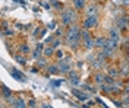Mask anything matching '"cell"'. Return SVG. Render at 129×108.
<instances>
[{"instance_id":"obj_29","label":"cell","mask_w":129,"mask_h":108,"mask_svg":"<svg viewBox=\"0 0 129 108\" xmlns=\"http://www.w3.org/2000/svg\"><path fill=\"white\" fill-rule=\"evenodd\" d=\"M114 105H117V107H122V102H120V101H114Z\"/></svg>"},{"instance_id":"obj_13","label":"cell","mask_w":129,"mask_h":108,"mask_svg":"<svg viewBox=\"0 0 129 108\" xmlns=\"http://www.w3.org/2000/svg\"><path fill=\"white\" fill-rule=\"evenodd\" d=\"M72 93L79 101H87V99H88V95H87V93H84V92H79L78 89H72Z\"/></svg>"},{"instance_id":"obj_10","label":"cell","mask_w":129,"mask_h":108,"mask_svg":"<svg viewBox=\"0 0 129 108\" xmlns=\"http://www.w3.org/2000/svg\"><path fill=\"white\" fill-rule=\"evenodd\" d=\"M69 82L72 83V85H75V86L81 85V80H79V77H78L76 72H69Z\"/></svg>"},{"instance_id":"obj_25","label":"cell","mask_w":129,"mask_h":108,"mask_svg":"<svg viewBox=\"0 0 129 108\" xmlns=\"http://www.w3.org/2000/svg\"><path fill=\"white\" fill-rule=\"evenodd\" d=\"M37 104H35V99H31L29 102H28V107H35Z\"/></svg>"},{"instance_id":"obj_26","label":"cell","mask_w":129,"mask_h":108,"mask_svg":"<svg viewBox=\"0 0 129 108\" xmlns=\"http://www.w3.org/2000/svg\"><path fill=\"white\" fill-rule=\"evenodd\" d=\"M54 34H56V37H62V29H56V31H54Z\"/></svg>"},{"instance_id":"obj_6","label":"cell","mask_w":129,"mask_h":108,"mask_svg":"<svg viewBox=\"0 0 129 108\" xmlns=\"http://www.w3.org/2000/svg\"><path fill=\"white\" fill-rule=\"evenodd\" d=\"M9 73H10V76H12L15 80H18V82H26V80H28L26 76H25L22 72H19L18 69H9Z\"/></svg>"},{"instance_id":"obj_24","label":"cell","mask_w":129,"mask_h":108,"mask_svg":"<svg viewBox=\"0 0 129 108\" xmlns=\"http://www.w3.org/2000/svg\"><path fill=\"white\" fill-rule=\"evenodd\" d=\"M21 51H22V53H28V51H29V48H28V45H26V44H24V45H21Z\"/></svg>"},{"instance_id":"obj_20","label":"cell","mask_w":129,"mask_h":108,"mask_svg":"<svg viewBox=\"0 0 129 108\" xmlns=\"http://www.w3.org/2000/svg\"><path fill=\"white\" fill-rule=\"evenodd\" d=\"M51 47H53V48H59V47H60V40H56V38H54V40L51 41Z\"/></svg>"},{"instance_id":"obj_21","label":"cell","mask_w":129,"mask_h":108,"mask_svg":"<svg viewBox=\"0 0 129 108\" xmlns=\"http://www.w3.org/2000/svg\"><path fill=\"white\" fill-rule=\"evenodd\" d=\"M15 60L18 61V63H21V64H25V63H26L25 57H21V56H15Z\"/></svg>"},{"instance_id":"obj_3","label":"cell","mask_w":129,"mask_h":108,"mask_svg":"<svg viewBox=\"0 0 129 108\" xmlns=\"http://www.w3.org/2000/svg\"><path fill=\"white\" fill-rule=\"evenodd\" d=\"M82 42H84V47L87 50H91L95 47V40L92 38L89 29H82Z\"/></svg>"},{"instance_id":"obj_16","label":"cell","mask_w":129,"mask_h":108,"mask_svg":"<svg viewBox=\"0 0 129 108\" xmlns=\"http://www.w3.org/2000/svg\"><path fill=\"white\" fill-rule=\"evenodd\" d=\"M97 6L95 5H94V6H92V5H91V6H88V8H87V16H91V15H97Z\"/></svg>"},{"instance_id":"obj_15","label":"cell","mask_w":129,"mask_h":108,"mask_svg":"<svg viewBox=\"0 0 129 108\" xmlns=\"http://www.w3.org/2000/svg\"><path fill=\"white\" fill-rule=\"evenodd\" d=\"M73 2V6H75V9H84L85 8V0H72Z\"/></svg>"},{"instance_id":"obj_22","label":"cell","mask_w":129,"mask_h":108,"mask_svg":"<svg viewBox=\"0 0 129 108\" xmlns=\"http://www.w3.org/2000/svg\"><path fill=\"white\" fill-rule=\"evenodd\" d=\"M13 31L10 29V28H5V31H3V37H8V35H12Z\"/></svg>"},{"instance_id":"obj_9","label":"cell","mask_w":129,"mask_h":108,"mask_svg":"<svg viewBox=\"0 0 129 108\" xmlns=\"http://www.w3.org/2000/svg\"><path fill=\"white\" fill-rule=\"evenodd\" d=\"M2 96L5 98V99H9L10 96H13V91L8 88L6 85H2Z\"/></svg>"},{"instance_id":"obj_7","label":"cell","mask_w":129,"mask_h":108,"mask_svg":"<svg viewBox=\"0 0 129 108\" xmlns=\"http://www.w3.org/2000/svg\"><path fill=\"white\" fill-rule=\"evenodd\" d=\"M129 26V16H120L117 21H116V28L117 29H126Z\"/></svg>"},{"instance_id":"obj_5","label":"cell","mask_w":129,"mask_h":108,"mask_svg":"<svg viewBox=\"0 0 129 108\" xmlns=\"http://www.w3.org/2000/svg\"><path fill=\"white\" fill-rule=\"evenodd\" d=\"M57 66H59L60 73H69L71 72V57H64L62 60H59Z\"/></svg>"},{"instance_id":"obj_4","label":"cell","mask_w":129,"mask_h":108,"mask_svg":"<svg viewBox=\"0 0 129 108\" xmlns=\"http://www.w3.org/2000/svg\"><path fill=\"white\" fill-rule=\"evenodd\" d=\"M98 25V16L97 15H91V16H87L84 21H82V28L84 29H92Z\"/></svg>"},{"instance_id":"obj_12","label":"cell","mask_w":129,"mask_h":108,"mask_svg":"<svg viewBox=\"0 0 129 108\" xmlns=\"http://www.w3.org/2000/svg\"><path fill=\"white\" fill-rule=\"evenodd\" d=\"M54 53H56V48H53L51 45H47V47L43 50L44 57H53V56H54Z\"/></svg>"},{"instance_id":"obj_14","label":"cell","mask_w":129,"mask_h":108,"mask_svg":"<svg viewBox=\"0 0 129 108\" xmlns=\"http://www.w3.org/2000/svg\"><path fill=\"white\" fill-rule=\"evenodd\" d=\"M107 42H109L107 38H104V37H98V38L95 40V45L98 47V48H103L104 45H107Z\"/></svg>"},{"instance_id":"obj_1","label":"cell","mask_w":129,"mask_h":108,"mask_svg":"<svg viewBox=\"0 0 129 108\" xmlns=\"http://www.w3.org/2000/svg\"><path fill=\"white\" fill-rule=\"evenodd\" d=\"M64 40H66V44L72 50H78L81 40H82V29H81V26L76 25V24L68 26V31L64 32Z\"/></svg>"},{"instance_id":"obj_18","label":"cell","mask_w":129,"mask_h":108,"mask_svg":"<svg viewBox=\"0 0 129 108\" xmlns=\"http://www.w3.org/2000/svg\"><path fill=\"white\" fill-rule=\"evenodd\" d=\"M48 73H51V75L60 73V72H59V66H48Z\"/></svg>"},{"instance_id":"obj_11","label":"cell","mask_w":129,"mask_h":108,"mask_svg":"<svg viewBox=\"0 0 129 108\" xmlns=\"http://www.w3.org/2000/svg\"><path fill=\"white\" fill-rule=\"evenodd\" d=\"M12 107H15V108H24V107H28V104H25V101L22 99V98H15L13 99V102L10 104Z\"/></svg>"},{"instance_id":"obj_8","label":"cell","mask_w":129,"mask_h":108,"mask_svg":"<svg viewBox=\"0 0 129 108\" xmlns=\"http://www.w3.org/2000/svg\"><path fill=\"white\" fill-rule=\"evenodd\" d=\"M109 40L116 41V42L120 41V37H119V29H117V28H112V29L109 31Z\"/></svg>"},{"instance_id":"obj_19","label":"cell","mask_w":129,"mask_h":108,"mask_svg":"<svg viewBox=\"0 0 129 108\" xmlns=\"http://www.w3.org/2000/svg\"><path fill=\"white\" fill-rule=\"evenodd\" d=\"M54 57L59 58V60H62V58H64V53L62 50H57L56 53H54Z\"/></svg>"},{"instance_id":"obj_27","label":"cell","mask_w":129,"mask_h":108,"mask_svg":"<svg viewBox=\"0 0 129 108\" xmlns=\"http://www.w3.org/2000/svg\"><path fill=\"white\" fill-rule=\"evenodd\" d=\"M53 85L54 86H60L62 85V80H53Z\"/></svg>"},{"instance_id":"obj_30","label":"cell","mask_w":129,"mask_h":108,"mask_svg":"<svg viewBox=\"0 0 129 108\" xmlns=\"http://www.w3.org/2000/svg\"><path fill=\"white\" fill-rule=\"evenodd\" d=\"M95 2H101V0H95Z\"/></svg>"},{"instance_id":"obj_23","label":"cell","mask_w":129,"mask_h":108,"mask_svg":"<svg viewBox=\"0 0 129 108\" xmlns=\"http://www.w3.org/2000/svg\"><path fill=\"white\" fill-rule=\"evenodd\" d=\"M40 51H41V50H38V48H35V51L32 53V57H34V58H40V57H41V56H40L41 53H40Z\"/></svg>"},{"instance_id":"obj_17","label":"cell","mask_w":129,"mask_h":108,"mask_svg":"<svg viewBox=\"0 0 129 108\" xmlns=\"http://www.w3.org/2000/svg\"><path fill=\"white\" fill-rule=\"evenodd\" d=\"M94 79H95V83L97 85H100V86H101L103 82H104V76L101 75V73H97V75L94 76Z\"/></svg>"},{"instance_id":"obj_28","label":"cell","mask_w":129,"mask_h":108,"mask_svg":"<svg viewBox=\"0 0 129 108\" xmlns=\"http://www.w3.org/2000/svg\"><path fill=\"white\" fill-rule=\"evenodd\" d=\"M44 63H46V61H44V58H40V60H38V66H43Z\"/></svg>"},{"instance_id":"obj_2","label":"cell","mask_w":129,"mask_h":108,"mask_svg":"<svg viewBox=\"0 0 129 108\" xmlns=\"http://www.w3.org/2000/svg\"><path fill=\"white\" fill-rule=\"evenodd\" d=\"M60 21H62V25L63 26H71L75 24L76 21V12L73 9H64L60 15Z\"/></svg>"}]
</instances>
